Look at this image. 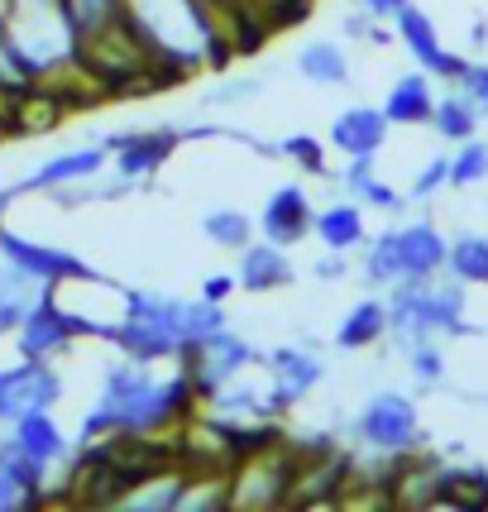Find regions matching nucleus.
<instances>
[{"mask_svg": "<svg viewBox=\"0 0 488 512\" xmlns=\"http://www.w3.org/2000/svg\"><path fill=\"white\" fill-rule=\"evenodd\" d=\"M197 412V388L187 379V369L158 374V364L120 355L101 379L96 407L82 422V441L101 436H168L173 426L192 422Z\"/></svg>", "mask_w": 488, "mask_h": 512, "instance_id": "obj_1", "label": "nucleus"}, {"mask_svg": "<svg viewBox=\"0 0 488 512\" xmlns=\"http://www.w3.org/2000/svg\"><path fill=\"white\" fill-rule=\"evenodd\" d=\"M388 335L402 345L412 340H445V335H469L474 326L465 321L469 312V288L450 273V278H398L388 288Z\"/></svg>", "mask_w": 488, "mask_h": 512, "instance_id": "obj_2", "label": "nucleus"}, {"mask_svg": "<svg viewBox=\"0 0 488 512\" xmlns=\"http://www.w3.org/2000/svg\"><path fill=\"white\" fill-rule=\"evenodd\" d=\"M445 259H450V240L431 221L388 225L364 245V283L393 288L398 278H436L445 273Z\"/></svg>", "mask_w": 488, "mask_h": 512, "instance_id": "obj_3", "label": "nucleus"}, {"mask_svg": "<svg viewBox=\"0 0 488 512\" xmlns=\"http://www.w3.org/2000/svg\"><path fill=\"white\" fill-rule=\"evenodd\" d=\"M111 345L120 355L144 359V364H178L182 297L130 288V307H125V321H120V331H115Z\"/></svg>", "mask_w": 488, "mask_h": 512, "instance_id": "obj_4", "label": "nucleus"}, {"mask_svg": "<svg viewBox=\"0 0 488 512\" xmlns=\"http://www.w3.org/2000/svg\"><path fill=\"white\" fill-rule=\"evenodd\" d=\"M302 469V450L288 436L249 450L230 465V508H278L292 503V484Z\"/></svg>", "mask_w": 488, "mask_h": 512, "instance_id": "obj_5", "label": "nucleus"}, {"mask_svg": "<svg viewBox=\"0 0 488 512\" xmlns=\"http://www.w3.org/2000/svg\"><path fill=\"white\" fill-rule=\"evenodd\" d=\"M355 441L374 455H417L422 450V412L417 402L398 393V388H383L359 407L355 417Z\"/></svg>", "mask_w": 488, "mask_h": 512, "instance_id": "obj_6", "label": "nucleus"}, {"mask_svg": "<svg viewBox=\"0 0 488 512\" xmlns=\"http://www.w3.org/2000/svg\"><path fill=\"white\" fill-rule=\"evenodd\" d=\"M178 364L187 369V379H192V388H197V402H206L216 388H225L230 379L249 374L254 364H264V355H259L244 335H235L230 326H225V331H216L211 340H201V345H192V350H182Z\"/></svg>", "mask_w": 488, "mask_h": 512, "instance_id": "obj_7", "label": "nucleus"}, {"mask_svg": "<svg viewBox=\"0 0 488 512\" xmlns=\"http://www.w3.org/2000/svg\"><path fill=\"white\" fill-rule=\"evenodd\" d=\"M192 139V130H134V134H111L106 139V149H111V173L130 182H144L154 178L158 168L168 163V158L178 154L182 144Z\"/></svg>", "mask_w": 488, "mask_h": 512, "instance_id": "obj_8", "label": "nucleus"}, {"mask_svg": "<svg viewBox=\"0 0 488 512\" xmlns=\"http://www.w3.org/2000/svg\"><path fill=\"white\" fill-rule=\"evenodd\" d=\"M393 34H398V44L412 53V63L422 67V72H431L436 82H455V77L465 72V58L441 44V34H436V24H431V15H426L422 5L407 0L398 15H393Z\"/></svg>", "mask_w": 488, "mask_h": 512, "instance_id": "obj_9", "label": "nucleus"}, {"mask_svg": "<svg viewBox=\"0 0 488 512\" xmlns=\"http://www.w3.org/2000/svg\"><path fill=\"white\" fill-rule=\"evenodd\" d=\"M264 369H268V383H273L278 412L297 407L316 383L326 379V364H321V355H316L311 345H278V350H268Z\"/></svg>", "mask_w": 488, "mask_h": 512, "instance_id": "obj_10", "label": "nucleus"}, {"mask_svg": "<svg viewBox=\"0 0 488 512\" xmlns=\"http://www.w3.org/2000/svg\"><path fill=\"white\" fill-rule=\"evenodd\" d=\"M63 402V374L48 359H20L15 369H5V422H15L20 412H53Z\"/></svg>", "mask_w": 488, "mask_h": 512, "instance_id": "obj_11", "label": "nucleus"}, {"mask_svg": "<svg viewBox=\"0 0 488 512\" xmlns=\"http://www.w3.org/2000/svg\"><path fill=\"white\" fill-rule=\"evenodd\" d=\"M72 340H77V326L67 321V312L58 307V297L44 288V297H39V302L29 307V316L15 326V350H20V359H53V355H63Z\"/></svg>", "mask_w": 488, "mask_h": 512, "instance_id": "obj_12", "label": "nucleus"}, {"mask_svg": "<svg viewBox=\"0 0 488 512\" xmlns=\"http://www.w3.org/2000/svg\"><path fill=\"white\" fill-rule=\"evenodd\" d=\"M111 168V149L106 144H87V149H67V154L48 158L44 168L34 173V178L15 182L10 192H0V206L10 197H20V192H58V187H72V182H91L101 178Z\"/></svg>", "mask_w": 488, "mask_h": 512, "instance_id": "obj_13", "label": "nucleus"}, {"mask_svg": "<svg viewBox=\"0 0 488 512\" xmlns=\"http://www.w3.org/2000/svg\"><path fill=\"white\" fill-rule=\"evenodd\" d=\"M393 120L383 115V106H345L326 130V144H335L345 158H378L388 149Z\"/></svg>", "mask_w": 488, "mask_h": 512, "instance_id": "obj_14", "label": "nucleus"}, {"mask_svg": "<svg viewBox=\"0 0 488 512\" xmlns=\"http://www.w3.org/2000/svg\"><path fill=\"white\" fill-rule=\"evenodd\" d=\"M0 259L24 268V273L39 278L44 288L63 283V278H77V273H87V264H82L77 254L53 249V245H44V240H24V235H15V230H0Z\"/></svg>", "mask_w": 488, "mask_h": 512, "instance_id": "obj_15", "label": "nucleus"}, {"mask_svg": "<svg viewBox=\"0 0 488 512\" xmlns=\"http://www.w3.org/2000/svg\"><path fill=\"white\" fill-rule=\"evenodd\" d=\"M311 216H316V206H311L307 187H302V182H288V187H278V192L264 201L259 230H264V240L292 249L311 235Z\"/></svg>", "mask_w": 488, "mask_h": 512, "instance_id": "obj_16", "label": "nucleus"}, {"mask_svg": "<svg viewBox=\"0 0 488 512\" xmlns=\"http://www.w3.org/2000/svg\"><path fill=\"white\" fill-rule=\"evenodd\" d=\"M235 278H240V292H283L292 278H297V268H292L283 245H273V240H249V245L240 249Z\"/></svg>", "mask_w": 488, "mask_h": 512, "instance_id": "obj_17", "label": "nucleus"}, {"mask_svg": "<svg viewBox=\"0 0 488 512\" xmlns=\"http://www.w3.org/2000/svg\"><path fill=\"white\" fill-rule=\"evenodd\" d=\"M383 115L393 120V125H431V115H436V77L431 72H402L398 82L388 87L383 96Z\"/></svg>", "mask_w": 488, "mask_h": 512, "instance_id": "obj_18", "label": "nucleus"}, {"mask_svg": "<svg viewBox=\"0 0 488 512\" xmlns=\"http://www.w3.org/2000/svg\"><path fill=\"white\" fill-rule=\"evenodd\" d=\"M311 235L321 240V249H340V254H355L369 245V221H364V206L355 197L350 201H331L311 216Z\"/></svg>", "mask_w": 488, "mask_h": 512, "instance_id": "obj_19", "label": "nucleus"}, {"mask_svg": "<svg viewBox=\"0 0 488 512\" xmlns=\"http://www.w3.org/2000/svg\"><path fill=\"white\" fill-rule=\"evenodd\" d=\"M15 450H24L29 460H44V465H58L72 455V441L63 436V426L53 422V412H20L10 422V436H5Z\"/></svg>", "mask_w": 488, "mask_h": 512, "instance_id": "obj_20", "label": "nucleus"}, {"mask_svg": "<svg viewBox=\"0 0 488 512\" xmlns=\"http://www.w3.org/2000/svg\"><path fill=\"white\" fill-rule=\"evenodd\" d=\"M340 182H345V192H350L359 206H374L383 216H402V211H407V197L374 173V158H350V168L340 173Z\"/></svg>", "mask_w": 488, "mask_h": 512, "instance_id": "obj_21", "label": "nucleus"}, {"mask_svg": "<svg viewBox=\"0 0 488 512\" xmlns=\"http://www.w3.org/2000/svg\"><path fill=\"white\" fill-rule=\"evenodd\" d=\"M378 340H388V302L383 297H364V302H355L345 312L340 331H335V345L340 350H374Z\"/></svg>", "mask_w": 488, "mask_h": 512, "instance_id": "obj_22", "label": "nucleus"}, {"mask_svg": "<svg viewBox=\"0 0 488 512\" xmlns=\"http://www.w3.org/2000/svg\"><path fill=\"white\" fill-rule=\"evenodd\" d=\"M297 77H307L311 87H345L350 82V53L335 39H311L297 48Z\"/></svg>", "mask_w": 488, "mask_h": 512, "instance_id": "obj_23", "label": "nucleus"}, {"mask_svg": "<svg viewBox=\"0 0 488 512\" xmlns=\"http://www.w3.org/2000/svg\"><path fill=\"white\" fill-rule=\"evenodd\" d=\"M58 5H63L67 24H72V34H77V44L130 20V0H58Z\"/></svg>", "mask_w": 488, "mask_h": 512, "instance_id": "obj_24", "label": "nucleus"}, {"mask_svg": "<svg viewBox=\"0 0 488 512\" xmlns=\"http://www.w3.org/2000/svg\"><path fill=\"white\" fill-rule=\"evenodd\" d=\"M39 297H44V283H39V278H29V273L15 264L0 268V335L15 331Z\"/></svg>", "mask_w": 488, "mask_h": 512, "instance_id": "obj_25", "label": "nucleus"}, {"mask_svg": "<svg viewBox=\"0 0 488 512\" xmlns=\"http://www.w3.org/2000/svg\"><path fill=\"white\" fill-rule=\"evenodd\" d=\"M479 125H484V115H479V106L469 101L465 91H445V96H436L431 130L441 134L445 144H465V139H474V134H479Z\"/></svg>", "mask_w": 488, "mask_h": 512, "instance_id": "obj_26", "label": "nucleus"}, {"mask_svg": "<svg viewBox=\"0 0 488 512\" xmlns=\"http://www.w3.org/2000/svg\"><path fill=\"white\" fill-rule=\"evenodd\" d=\"M445 273H455L465 288H488V235H474V230L455 235Z\"/></svg>", "mask_w": 488, "mask_h": 512, "instance_id": "obj_27", "label": "nucleus"}, {"mask_svg": "<svg viewBox=\"0 0 488 512\" xmlns=\"http://www.w3.org/2000/svg\"><path fill=\"white\" fill-rule=\"evenodd\" d=\"M201 235H206L216 249L240 254V249L254 240V221H249L244 211H235V206H216V211H206V216H201Z\"/></svg>", "mask_w": 488, "mask_h": 512, "instance_id": "obj_28", "label": "nucleus"}, {"mask_svg": "<svg viewBox=\"0 0 488 512\" xmlns=\"http://www.w3.org/2000/svg\"><path fill=\"white\" fill-rule=\"evenodd\" d=\"M479 182H488V144L474 134L450 154V187H479Z\"/></svg>", "mask_w": 488, "mask_h": 512, "instance_id": "obj_29", "label": "nucleus"}, {"mask_svg": "<svg viewBox=\"0 0 488 512\" xmlns=\"http://www.w3.org/2000/svg\"><path fill=\"white\" fill-rule=\"evenodd\" d=\"M402 364L412 369V379H417V383H441L445 379L441 340L431 335V340H412V345H402Z\"/></svg>", "mask_w": 488, "mask_h": 512, "instance_id": "obj_30", "label": "nucleus"}, {"mask_svg": "<svg viewBox=\"0 0 488 512\" xmlns=\"http://www.w3.org/2000/svg\"><path fill=\"white\" fill-rule=\"evenodd\" d=\"M278 154L292 158L302 173H311V178H331V168H326V144L321 139H311V134H288L283 144H278Z\"/></svg>", "mask_w": 488, "mask_h": 512, "instance_id": "obj_31", "label": "nucleus"}, {"mask_svg": "<svg viewBox=\"0 0 488 512\" xmlns=\"http://www.w3.org/2000/svg\"><path fill=\"white\" fill-rule=\"evenodd\" d=\"M249 15H259V20L268 24V34L273 29H283V24H297V20H307V10H311V0H240Z\"/></svg>", "mask_w": 488, "mask_h": 512, "instance_id": "obj_32", "label": "nucleus"}, {"mask_svg": "<svg viewBox=\"0 0 488 512\" xmlns=\"http://www.w3.org/2000/svg\"><path fill=\"white\" fill-rule=\"evenodd\" d=\"M445 187H450V154L426 158V168L417 173V182H412V197L426 201V197H436V192H445Z\"/></svg>", "mask_w": 488, "mask_h": 512, "instance_id": "obj_33", "label": "nucleus"}, {"mask_svg": "<svg viewBox=\"0 0 488 512\" xmlns=\"http://www.w3.org/2000/svg\"><path fill=\"white\" fill-rule=\"evenodd\" d=\"M455 87L465 91L469 101L479 106V115L488 120V63H465V72L455 77Z\"/></svg>", "mask_w": 488, "mask_h": 512, "instance_id": "obj_34", "label": "nucleus"}, {"mask_svg": "<svg viewBox=\"0 0 488 512\" xmlns=\"http://www.w3.org/2000/svg\"><path fill=\"white\" fill-rule=\"evenodd\" d=\"M34 503H39V498L24 489L20 479H15V469L0 460V512H10V508H34Z\"/></svg>", "mask_w": 488, "mask_h": 512, "instance_id": "obj_35", "label": "nucleus"}, {"mask_svg": "<svg viewBox=\"0 0 488 512\" xmlns=\"http://www.w3.org/2000/svg\"><path fill=\"white\" fill-rule=\"evenodd\" d=\"M311 273H316V283H326V288H331V283H345V278H350V254L326 249V254L311 264Z\"/></svg>", "mask_w": 488, "mask_h": 512, "instance_id": "obj_36", "label": "nucleus"}, {"mask_svg": "<svg viewBox=\"0 0 488 512\" xmlns=\"http://www.w3.org/2000/svg\"><path fill=\"white\" fill-rule=\"evenodd\" d=\"M259 91H264V82H259V77H244V82H230V87L211 91L206 101H211V106H235V101H249V96H259Z\"/></svg>", "mask_w": 488, "mask_h": 512, "instance_id": "obj_37", "label": "nucleus"}, {"mask_svg": "<svg viewBox=\"0 0 488 512\" xmlns=\"http://www.w3.org/2000/svg\"><path fill=\"white\" fill-rule=\"evenodd\" d=\"M235 292H240V278H235V273H206V278H201V297H206V302H230Z\"/></svg>", "mask_w": 488, "mask_h": 512, "instance_id": "obj_38", "label": "nucleus"}, {"mask_svg": "<svg viewBox=\"0 0 488 512\" xmlns=\"http://www.w3.org/2000/svg\"><path fill=\"white\" fill-rule=\"evenodd\" d=\"M355 10H364V15H374V20H383V24H393V15H398L407 0H350Z\"/></svg>", "mask_w": 488, "mask_h": 512, "instance_id": "obj_39", "label": "nucleus"}, {"mask_svg": "<svg viewBox=\"0 0 488 512\" xmlns=\"http://www.w3.org/2000/svg\"><path fill=\"white\" fill-rule=\"evenodd\" d=\"M0 422H5V369H0Z\"/></svg>", "mask_w": 488, "mask_h": 512, "instance_id": "obj_40", "label": "nucleus"}, {"mask_svg": "<svg viewBox=\"0 0 488 512\" xmlns=\"http://www.w3.org/2000/svg\"><path fill=\"white\" fill-rule=\"evenodd\" d=\"M10 10H15V0H0V20H5V15H10Z\"/></svg>", "mask_w": 488, "mask_h": 512, "instance_id": "obj_41", "label": "nucleus"}]
</instances>
